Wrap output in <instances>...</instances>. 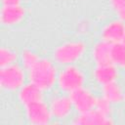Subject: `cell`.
Segmentation results:
<instances>
[{
    "label": "cell",
    "mask_w": 125,
    "mask_h": 125,
    "mask_svg": "<svg viewBox=\"0 0 125 125\" xmlns=\"http://www.w3.org/2000/svg\"><path fill=\"white\" fill-rule=\"evenodd\" d=\"M110 62L119 69H125V46L121 42L111 45Z\"/></svg>",
    "instance_id": "9a60e30c"
},
{
    "label": "cell",
    "mask_w": 125,
    "mask_h": 125,
    "mask_svg": "<svg viewBox=\"0 0 125 125\" xmlns=\"http://www.w3.org/2000/svg\"><path fill=\"white\" fill-rule=\"evenodd\" d=\"M59 69L53 59L40 58L39 61L27 69V79L44 92L51 91L57 86Z\"/></svg>",
    "instance_id": "6da1fadb"
},
{
    "label": "cell",
    "mask_w": 125,
    "mask_h": 125,
    "mask_svg": "<svg viewBox=\"0 0 125 125\" xmlns=\"http://www.w3.org/2000/svg\"><path fill=\"white\" fill-rule=\"evenodd\" d=\"M86 73L84 70L75 64H67L62 66L58 73L57 86L62 93L70 94L71 92L85 86Z\"/></svg>",
    "instance_id": "3957f363"
},
{
    "label": "cell",
    "mask_w": 125,
    "mask_h": 125,
    "mask_svg": "<svg viewBox=\"0 0 125 125\" xmlns=\"http://www.w3.org/2000/svg\"><path fill=\"white\" fill-rule=\"evenodd\" d=\"M26 16L25 8L21 5H1L0 22L3 26L11 27L20 24Z\"/></svg>",
    "instance_id": "ba28073f"
},
{
    "label": "cell",
    "mask_w": 125,
    "mask_h": 125,
    "mask_svg": "<svg viewBox=\"0 0 125 125\" xmlns=\"http://www.w3.org/2000/svg\"><path fill=\"white\" fill-rule=\"evenodd\" d=\"M87 49L88 45L84 40L73 39L64 41L54 48L52 59L61 66L75 64L85 56Z\"/></svg>",
    "instance_id": "7a4b0ae2"
},
{
    "label": "cell",
    "mask_w": 125,
    "mask_h": 125,
    "mask_svg": "<svg viewBox=\"0 0 125 125\" xmlns=\"http://www.w3.org/2000/svg\"><path fill=\"white\" fill-rule=\"evenodd\" d=\"M112 104H110L107 100H105L104 98H103L102 96L101 97H97V100H96V104H95V107L98 111L102 112L103 114L104 115H107V116H111V113H112Z\"/></svg>",
    "instance_id": "ac0fdd59"
},
{
    "label": "cell",
    "mask_w": 125,
    "mask_h": 125,
    "mask_svg": "<svg viewBox=\"0 0 125 125\" xmlns=\"http://www.w3.org/2000/svg\"><path fill=\"white\" fill-rule=\"evenodd\" d=\"M125 35V22L121 20L113 19L105 22L100 30V38L111 44L121 42Z\"/></svg>",
    "instance_id": "9c48e42d"
},
{
    "label": "cell",
    "mask_w": 125,
    "mask_h": 125,
    "mask_svg": "<svg viewBox=\"0 0 125 125\" xmlns=\"http://www.w3.org/2000/svg\"><path fill=\"white\" fill-rule=\"evenodd\" d=\"M108 4L111 10H113L115 13L125 8V0H108Z\"/></svg>",
    "instance_id": "d6986e66"
},
{
    "label": "cell",
    "mask_w": 125,
    "mask_h": 125,
    "mask_svg": "<svg viewBox=\"0 0 125 125\" xmlns=\"http://www.w3.org/2000/svg\"><path fill=\"white\" fill-rule=\"evenodd\" d=\"M22 0H1V5H21Z\"/></svg>",
    "instance_id": "ffe728a7"
},
{
    "label": "cell",
    "mask_w": 125,
    "mask_h": 125,
    "mask_svg": "<svg viewBox=\"0 0 125 125\" xmlns=\"http://www.w3.org/2000/svg\"><path fill=\"white\" fill-rule=\"evenodd\" d=\"M20 54L11 47L2 46L0 48V67L18 62Z\"/></svg>",
    "instance_id": "2e32d148"
},
{
    "label": "cell",
    "mask_w": 125,
    "mask_h": 125,
    "mask_svg": "<svg viewBox=\"0 0 125 125\" xmlns=\"http://www.w3.org/2000/svg\"><path fill=\"white\" fill-rule=\"evenodd\" d=\"M27 81V70L19 62L0 68V87L5 92H18Z\"/></svg>",
    "instance_id": "277c9868"
},
{
    "label": "cell",
    "mask_w": 125,
    "mask_h": 125,
    "mask_svg": "<svg viewBox=\"0 0 125 125\" xmlns=\"http://www.w3.org/2000/svg\"><path fill=\"white\" fill-rule=\"evenodd\" d=\"M101 96L112 104H119L124 102V88L118 80L102 85Z\"/></svg>",
    "instance_id": "5bb4252c"
},
{
    "label": "cell",
    "mask_w": 125,
    "mask_h": 125,
    "mask_svg": "<svg viewBox=\"0 0 125 125\" xmlns=\"http://www.w3.org/2000/svg\"><path fill=\"white\" fill-rule=\"evenodd\" d=\"M121 43L125 46V35H124V37H123V39H122V41H121Z\"/></svg>",
    "instance_id": "7402d4cb"
},
{
    "label": "cell",
    "mask_w": 125,
    "mask_h": 125,
    "mask_svg": "<svg viewBox=\"0 0 125 125\" xmlns=\"http://www.w3.org/2000/svg\"><path fill=\"white\" fill-rule=\"evenodd\" d=\"M111 43L99 39L96 41L91 48V59L95 64L105 63L110 62V51H111Z\"/></svg>",
    "instance_id": "4fadbf2b"
},
{
    "label": "cell",
    "mask_w": 125,
    "mask_h": 125,
    "mask_svg": "<svg viewBox=\"0 0 125 125\" xmlns=\"http://www.w3.org/2000/svg\"><path fill=\"white\" fill-rule=\"evenodd\" d=\"M74 110L77 113L85 112L95 107L97 96L86 86H83L69 94Z\"/></svg>",
    "instance_id": "52a82bcc"
},
{
    "label": "cell",
    "mask_w": 125,
    "mask_h": 125,
    "mask_svg": "<svg viewBox=\"0 0 125 125\" xmlns=\"http://www.w3.org/2000/svg\"><path fill=\"white\" fill-rule=\"evenodd\" d=\"M43 98L44 91L29 81H27L23 86H21L17 92V99L22 106H25L35 102L42 101Z\"/></svg>",
    "instance_id": "7c38bea8"
},
{
    "label": "cell",
    "mask_w": 125,
    "mask_h": 125,
    "mask_svg": "<svg viewBox=\"0 0 125 125\" xmlns=\"http://www.w3.org/2000/svg\"><path fill=\"white\" fill-rule=\"evenodd\" d=\"M124 103H125V88H124Z\"/></svg>",
    "instance_id": "603a6c76"
},
{
    "label": "cell",
    "mask_w": 125,
    "mask_h": 125,
    "mask_svg": "<svg viewBox=\"0 0 125 125\" xmlns=\"http://www.w3.org/2000/svg\"><path fill=\"white\" fill-rule=\"evenodd\" d=\"M113 122L111 116L104 115L96 108L77 113L70 121V123L75 125H109L113 124Z\"/></svg>",
    "instance_id": "8fae6325"
},
{
    "label": "cell",
    "mask_w": 125,
    "mask_h": 125,
    "mask_svg": "<svg viewBox=\"0 0 125 125\" xmlns=\"http://www.w3.org/2000/svg\"><path fill=\"white\" fill-rule=\"evenodd\" d=\"M49 106L53 119L60 122L68 119L74 111L69 94L65 93L54 96L49 102Z\"/></svg>",
    "instance_id": "8992f818"
},
{
    "label": "cell",
    "mask_w": 125,
    "mask_h": 125,
    "mask_svg": "<svg viewBox=\"0 0 125 125\" xmlns=\"http://www.w3.org/2000/svg\"><path fill=\"white\" fill-rule=\"evenodd\" d=\"M24 107V116L26 121L31 125H47L53 120L49 104L44 100L29 104Z\"/></svg>",
    "instance_id": "5b68a950"
},
{
    "label": "cell",
    "mask_w": 125,
    "mask_h": 125,
    "mask_svg": "<svg viewBox=\"0 0 125 125\" xmlns=\"http://www.w3.org/2000/svg\"><path fill=\"white\" fill-rule=\"evenodd\" d=\"M119 71L120 69L110 62L95 64L92 70V77L98 85L102 86L118 80Z\"/></svg>",
    "instance_id": "30bf717a"
},
{
    "label": "cell",
    "mask_w": 125,
    "mask_h": 125,
    "mask_svg": "<svg viewBox=\"0 0 125 125\" xmlns=\"http://www.w3.org/2000/svg\"><path fill=\"white\" fill-rule=\"evenodd\" d=\"M41 57L33 50L25 48L23 50H21V52L20 53V63L27 70L29 69L31 66H33L40 59Z\"/></svg>",
    "instance_id": "e0dca14e"
},
{
    "label": "cell",
    "mask_w": 125,
    "mask_h": 125,
    "mask_svg": "<svg viewBox=\"0 0 125 125\" xmlns=\"http://www.w3.org/2000/svg\"><path fill=\"white\" fill-rule=\"evenodd\" d=\"M116 15H117V18L119 20H121L122 21L125 22V8H123L122 10H120L119 12H117Z\"/></svg>",
    "instance_id": "44dd1931"
}]
</instances>
